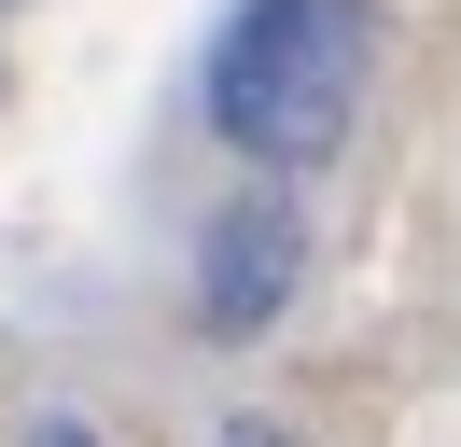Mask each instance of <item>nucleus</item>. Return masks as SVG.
<instances>
[{
	"label": "nucleus",
	"mask_w": 461,
	"mask_h": 447,
	"mask_svg": "<svg viewBox=\"0 0 461 447\" xmlns=\"http://www.w3.org/2000/svg\"><path fill=\"white\" fill-rule=\"evenodd\" d=\"M377 84V0H238L210 42V126L252 168H321Z\"/></svg>",
	"instance_id": "obj_1"
},
{
	"label": "nucleus",
	"mask_w": 461,
	"mask_h": 447,
	"mask_svg": "<svg viewBox=\"0 0 461 447\" xmlns=\"http://www.w3.org/2000/svg\"><path fill=\"white\" fill-rule=\"evenodd\" d=\"M294 266H308L294 210H280V196H238V210L196 238V322H210V335H266V322L294 307Z\"/></svg>",
	"instance_id": "obj_2"
},
{
	"label": "nucleus",
	"mask_w": 461,
	"mask_h": 447,
	"mask_svg": "<svg viewBox=\"0 0 461 447\" xmlns=\"http://www.w3.org/2000/svg\"><path fill=\"white\" fill-rule=\"evenodd\" d=\"M29 447H98V433H85V419H42V433H29Z\"/></svg>",
	"instance_id": "obj_3"
},
{
	"label": "nucleus",
	"mask_w": 461,
	"mask_h": 447,
	"mask_svg": "<svg viewBox=\"0 0 461 447\" xmlns=\"http://www.w3.org/2000/svg\"><path fill=\"white\" fill-rule=\"evenodd\" d=\"M224 447H280V433H266V419H238V433H224Z\"/></svg>",
	"instance_id": "obj_4"
}]
</instances>
